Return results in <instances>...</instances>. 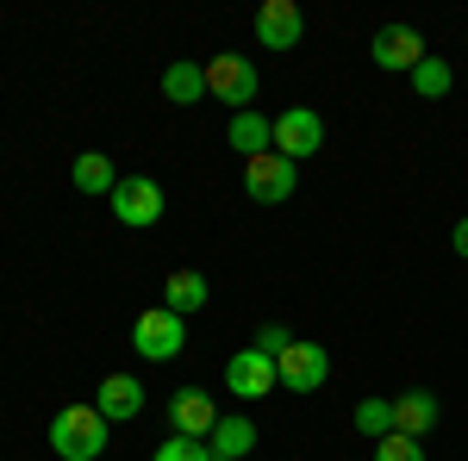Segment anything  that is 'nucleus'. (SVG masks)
Wrapping results in <instances>:
<instances>
[{
  "mask_svg": "<svg viewBox=\"0 0 468 461\" xmlns=\"http://www.w3.org/2000/svg\"><path fill=\"white\" fill-rule=\"evenodd\" d=\"M107 418L94 412V405H63L57 418H50V449L63 461H101L107 456Z\"/></svg>",
  "mask_w": 468,
  "mask_h": 461,
  "instance_id": "f257e3e1",
  "label": "nucleus"
},
{
  "mask_svg": "<svg viewBox=\"0 0 468 461\" xmlns=\"http://www.w3.org/2000/svg\"><path fill=\"white\" fill-rule=\"evenodd\" d=\"M132 350L144 355V361H176V355L187 350V319L169 312V306L138 312V324H132Z\"/></svg>",
  "mask_w": 468,
  "mask_h": 461,
  "instance_id": "f03ea898",
  "label": "nucleus"
},
{
  "mask_svg": "<svg viewBox=\"0 0 468 461\" xmlns=\"http://www.w3.org/2000/svg\"><path fill=\"white\" fill-rule=\"evenodd\" d=\"M256 88H262V75H256L250 57H231V50H218L213 63H207V94H213V100H225L231 112H250Z\"/></svg>",
  "mask_w": 468,
  "mask_h": 461,
  "instance_id": "7ed1b4c3",
  "label": "nucleus"
},
{
  "mask_svg": "<svg viewBox=\"0 0 468 461\" xmlns=\"http://www.w3.org/2000/svg\"><path fill=\"white\" fill-rule=\"evenodd\" d=\"M107 206L125 231H150V225L163 218V187L150 175H119V187L107 194Z\"/></svg>",
  "mask_w": 468,
  "mask_h": 461,
  "instance_id": "20e7f679",
  "label": "nucleus"
},
{
  "mask_svg": "<svg viewBox=\"0 0 468 461\" xmlns=\"http://www.w3.org/2000/svg\"><path fill=\"white\" fill-rule=\"evenodd\" d=\"M324 150V119L313 107H288L275 112V156H288V162H306V156H319Z\"/></svg>",
  "mask_w": 468,
  "mask_h": 461,
  "instance_id": "39448f33",
  "label": "nucleus"
},
{
  "mask_svg": "<svg viewBox=\"0 0 468 461\" xmlns=\"http://www.w3.org/2000/svg\"><path fill=\"white\" fill-rule=\"evenodd\" d=\"M368 57H375V69H388V75H412L431 50H425L419 26H381V32L368 37Z\"/></svg>",
  "mask_w": 468,
  "mask_h": 461,
  "instance_id": "423d86ee",
  "label": "nucleus"
},
{
  "mask_svg": "<svg viewBox=\"0 0 468 461\" xmlns=\"http://www.w3.org/2000/svg\"><path fill=\"white\" fill-rule=\"evenodd\" d=\"M275 374H282V387L288 393H319L331 381V355L319 343H306V337H293L288 355H275Z\"/></svg>",
  "mask_w": 468,
  "mask_h": 461,
  "instance_id": "0eeeda50",
  "label": "nucleus"
},
{
  "mask_svg": "<svg viewBox=\"0 0 468 461\" xmlns=\"http://www.w3.org/2000/svg\"><path fill=\"white\" fill-rule=\"evenodd\" d=\"M293 162L288 156H275V150H262V156H250V162H244V194H250L256 206H282V200H288L293 194Z\"/></svg>",
  "mask_w": 468,
  "mask_h": 461,
  "instance_id": "6e6552de",
  "label": "nucleus"
},
{
  "mask_svg": "<svg viewBox=\"0 0 468 461\" xmlns=\"http://www.w3.org/2000/svg\"><path fill=\"white\" fill-rule=\"evenodd\" d=\"M275 387H282V374H275V361L262 350H238L225 361V393L231 399H269Z\"/></svg>",
  "mask_w": 468,
  "mask_h": 461,
  "instance_id": "1a4fd4ad",
  "label": "nucleus"
},
{
  "mask_svg": "<svg viewBox=\"0 0 468 461\" xmlns=\"http://www.w3.org/2000/svg\"><path fill=\"white\" fill-rule=\"evenodd\" d=\"M169 424H176V436H213V424H218V405H213V393L207 387H181V393H169Z\"/></svg>",
  "mask_w": 468,
  "mask_h": 461,
  "instance_id": "9d476101",
  "label": "nucleus"
},
{
  "mask_svg": "<svg viewBox=\"0 0 468 461\" xmlns=\"http://www.w3.org/2000/svg\"><path fill=\"white\" fill-rule=\"evenodd\" d=\"M94 412H101L107 424H132V418L144 412V381H138V374H107V381L94 387Z\"/></svg>",
  "mask_w": 468,
  "mask_h": 461,
  "instance_id": "9b49d317",
  "label": "nucleus"
},
{
  "mask_svg": "<svg viewBox=\"0 0 468 461\" xmlns=\"http://www.w3.org/2000/svg\"><path fill=\"white\" fill-rule=\"evenodd\" d=\"M300 37H306V19H300L293 0H269V6L256 13V44H262V50H293Z\"/></svg>",
  "mask_w": 468,
  "mask_h": 461,
  "instance_id": "f8f14e48",
  "label": "nucleus"
},
{
  "mask_svg": "<svg viewBox=\"0 0 468 461\" xmlns=\"http://www.w3.org/2000/svg\"><path fill=\"white\" fill-rule=\"evenodd\" d=\"M394 430L399 436H431L437 430V393H425V387H412V393H399L394 399Z\"/></svg>",
  "mask_w": 468,
  "mask_h": 461,
  "instance_id": "ddd939ff",
  "label": "nucleus"
},
{
  "mask_svg": "<svg viewBox=\"0 0 468 461\" xmlns=\"http://www.w3.org/2000/svg\"><path fill=\"white\" fill-rule=\"evenodd\" d=\"M207 449H213V461H244L256 449V424L244 412H225L213 424V436H207Z\"/></svg>",
  "mask_w": 468,
  "mask_h": 461,
  "instance_id": "4468645a",
  "label": "nucleus"
},
{
  "mask_svg": "<svg viewBox=\"0 0 468 461\" xmlns=\"http://www.w3.org/2000/svg\"><path fill=\"white\" fill-rule=\"evenodd\" d=\"M163 100L169 107H200L207 100V63H169L163 69Z\"/></svg>",
  "mask_w": 468,
  "mask_h": 461,
  "instance_id": "2eb2a0df",
  "label": "nucleus"
},
{
  "mask_svg": "<svg viewBox=\"0 0 468 461\" xmlns=\"http://www.w3.org/2000/svg\"><path fill=\"white\" fill-rule=\"evenodd\" d=\"M225 143L244 150V162H250V156H262V150H275V119H262V112H231Z\"/></svg>",
  "mask_w": 468,
  "mask_h": 461,
  "instance_id": "dca6fc26",
  "label": "nucleus"
},
{
  "mask_svg": "<svg viewBox=\"0 0 468 461\" xmlns=\"http://www.w3.org/2000/svg\"><path fill=\"white\" fill-rule=\"evenodd\" d=\"M207 299H213V293H207V275H200V268H176V275L163 281V306L181 312V319H187V312H200Z\"/></svg>",
  "mask_w": 468,
  "mask_h": 461,
  "instance_id": "f3484780",
  "label": "nucleus"
},
{
  "mask_svg": "<svg viewBox=\"0 0 468 461\" xmlns=\"http://www.w3.org/2000/svg\"><path fill=\"white\" fill-rule=\"evenodd\" d=\"M69 181L81 187V194H101V200H107L112 187H119V169H112L107 150H81V156H75V169H69Z\"/></svg>",
  "mask_w": 468,
  "mask_h": 461,
  "instance_id": "a211bd4d",
  "label": "nucleus"
},
{
  "mask_svg": "<svg viewBox=\"0 0 468 461\" xmlns=\"http://www.w3.org/2000/svg\"><path fill=\"white\" fill-rule=\"evenodd\" d=\"M350 424H356L362 436H375V443L394 436V399H362L356 412H350Z\"/></svg>",
  "mask_w": 468,
  "mask_h": 461,
  "instance_id": "6ab92c4d",
  "label": "nucleus"
},
{
  "mask_svg": "<svg viewBox=\"0 0 468 461\" xmlns=\"http://www.w3.org/2000/svg\"><path fill=\"white\" fill-rule=\"evenodd\" d=\"M450 81H456V75H450V63H443V57H425V63L412 69V88H419V100H443V94H450Z\"/></svg>",
  "mask_w": 468,
  "mask_h": 461,
  "instance_id": "aec40b11",
  "label": "nucleus"
},
{
  "mask_svg": "<svg viewBox=\"0 0 468 461\" xmlns=\"http://www.w3.org/2000/svg\"><path fill=\"white\" fill-rule=\"evenodd\" d=\"M150 461H213V449H207L200 436H163Z\"/></svg>",
  "mask_w": 468,
  "mask_h": 461,
  "instance_id": "412c9836",
  "label": "nucleus"
},
{
  "mask_svg": "<svg viewBox=\"0 0 468 461\" xmlns=\"http://www.w3.org/2000/svg\"><path fill=\"white\" fill-rule=\"evenodd\" d=\"M375 461H425V449H419V436H381L375 443Z\"/></svg>",
  "mask_w": 468,
  "mask_h": 461,
  "instance_id": "4be33fe9",
  "label": "nucleus"
},
{
  "mask_svg": "<svg viewBox=\"0 0 468 461\" xmlns=\"http://www.w3.org/2000/svg\"><path fill=\"white\" fill-rule=\"evenodd\" d=\"M288 343H293V330H288V324H262V330H256V343H250V350H262L269 361H275V355H288Z\"/></svg>",
  "mask_w": 468,
  "mask_h": 461,
  "instance_id": "5701e85b",
  "label": "nucleus"
},
{
  "mask_svg": "<svg viewBox=\"0 0 468 461\" xmlns=\"http://www.w3.org/2000/svg\"><path fill=\"white\" fill-rule=\"evenodd\" d=\"M450 244H456V256L468 262V218H456V231H450Z\"/></svg>",
  "mask_w": 468,
  "mask_h": 461,
  "instance_id": "b1692460",
  "label": "nucleus"
}]
</instances>
